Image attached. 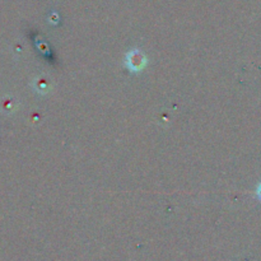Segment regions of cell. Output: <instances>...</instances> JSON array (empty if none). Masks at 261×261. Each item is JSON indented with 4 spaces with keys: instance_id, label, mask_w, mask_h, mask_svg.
<instances>
[{
    "instance_id": "cell-2",
    "label": "cell",
    "mask_w": 261,
    "mask_h": 261,
    "mask_svg": "<svg viewBox=\"0 0 261 261\" xmlns=\"http://www.w3.org/2000/svg\"><path fill=\"white\" fill-rule=\"evenodd\" d=\"M256 196L257 199L261 201V182L257 185V189H256Z\"/></svg>"
},
{
    "instance_id": "cell-1",
    "label": "cell",
    "mask_w": 261,
    "mask_h": 261,
    "mask_svg": "<svg viewBox=\"0 0 261 261\" xmlns=\"http://www.w3.org/2000/svg\"><path fill=\"white\" fill-rule=\"evenodd\" d=\"M148 63V59L145 56V54L143 53L139 48H133V50L127 51L126 55H125L124 64L129 71L132 73H140L143 69L145 68Z\"/></svg>"
}]
</instances>
